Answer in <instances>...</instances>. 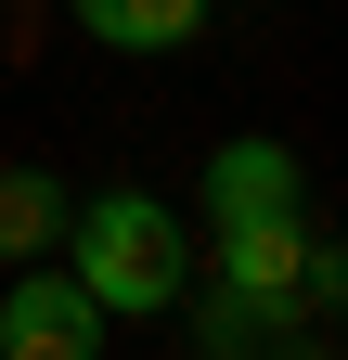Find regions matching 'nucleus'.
Returning <instances> with one entry per match:
<instances>
[{
	"instance_id": "nucleus-1",
	"label": "nucleus",
	"mask_w": 348,
	"mask_h": 360,
	"mask_svg": "<svg viewBox=\"0 0 348 360\" xmlns=\"http://www.w3.org/2000/svg\"><path fill=\"white\" fill-rule=\"evenodd\" d=\"M65 270L91 283L104 322H168V309L194 296V245H181V219H168L155 193H91V206H65Z\"/></svg>"
},
{
	"instance_id": "nucleus-2",
	"label": "nucleus",
	"mask_w": 348,
	"mask_h": 360,
	"mask_svg": "<svg viewBox=\"0 0 348 360\" xmlns=\"http://www.w3.org/2000/svg\"><path fill=\"white\" fill-rule=\"evenodd\" d=\"M104 309H91V283L77 270H52V257H26L13 270V296H0V347L13 360H104Z\"/></svg>"
},
{
	"instance_id": "nucleus-3",
	"label": "nucleus",
	"mask_w": 348,
	"mask_h": 360,
	"mask_svg": "<svg viewBox=\"0 0 348 360\" xmlns=\"http://www.w3.org/2000/svg\"><path fill=\"white\" fill-rule=\"evenodd\" d=\"M297 270H310V219H220V257L194 270V283H232V296H271V309H297Z\"/></svg>"
},
{
	"instance_id": "nucleus-4",
	"label": "nucleus",
	"mask_w": 348,
	"mask_h": 360,
	"mask_svg": "<svg viewBox=\"0 0 348 360\" xmlns=\"http://www.w3.org/2000/svg\"><path fill=\"white\" fill-rule=\"evenodd\" d=\"M284 206H310L284 142H220L206 155V219H284Z\"/></svg>"
},
{
	"instance_id": "nucleus-5",
	"label": "nucleus",
	"mask_w": 348,
	"mask_h": 360,
	"mask_svg": "<svg viewBox=\"0 0 348 360\" xmlns=\"http://www.w3.org/2000/svg\"><path fill=\"white\" fill-rule=\"evenodd\" d=\"M65 206H77V193H65L52 167H0V270L52 257V245H65Z\"/></svg>"
},
{
	"instance_id": "nucleus-6",
	"label": "nucleus",
	"mask_w": 348,
	"mask_h": 360,
	"mask_svg": "<svg viewBox=\"0 0 348 360\" xmlns=\"http://www.w3.org/2000/svg\"><path fill=\"white\" fill-rule=\"evenodd\" d=\"M310 335H323L310 309H271V296H232V283L194 309V347H220V360H245V347H310Z\"/></svg>"
},
{
	"instance_id": "nucleus-7",
	"label": "nucleus",
	"mask_w": 348,
	"mask_h": 360,
	"mask_svg": "<svg viewBox=\"0 0 348 360\" xmlns=\"http://www.w3.org/2000/svg\"><path fill=\"white\" fill-rule=\"evenodd\" d=\"M77 26L104 39V52H181V39L206 26V0H65Z\"/></svg>"
},
{
	"instance_id": "nucleus-8",
	"label": "nucleus",
	"mask_w": 348,
	"mask_h": 360,
	"mask_svg": "<svg viewBox=\"0 0 348 360\" xmlns=\"http://www.w3.org/2000/svg\"><path fill=\"white\" fill-rule=\"evenodd\" d=\"M297 309H348V245L310 232V270H297Z\"/></svg>"
}]
</instances>
